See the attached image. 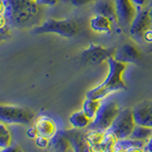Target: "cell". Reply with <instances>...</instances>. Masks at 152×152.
Listing matches in <instances>:
<instances>
[{"label": "cell", "instance_id": "obj_17", "mask_svg": "<svg viewBox=\"0 0 152 152\" xmlns=\"http://www.w3.org/2000/svg\"><path fill=\"white\" fill-rule=\"evenodd\" d=\"M69 122L72 128L76 129H84V128H88V126L91 123V120L86 115V113L83 110L75 111L70 114L69 118Z\"/></svg>", "mask_w": 152, "mask_h": 152}, {"label": "cell", "instance_id": "obj_28", "mask_svg": "<svg viewBox=\"0 0 152 152\" xmlns=\"http://www.w3.org/2000/svg\"><path fill=\"white\" fill-rule=\"evenodd\" d=\"M1 152H22V151L20 150V148H19L17 145H11L8 147H5V148L1 149Z\"/></svg>", "mask_w": 152, "mask_h": 152}, {"label": "cell", "instance_id": "obj_9", "mask_svg": "<svg viewBox=\"0 0 152 152\" xmlns=\"http://www.w3.org/2000/svg\"><path fill=\"white\" fill-rule=\"evenodd\" d=\"M151 28L150 18H149V12L147 10H140L137 11L136 15L131 22L128 31L132 37L139 40L142 39L145 32Z\"/></svg>", "mask_w": 152, "mask_h": 152}, {"label": "cell", "instance_id": "obj_27", "mask_svg": "<svg viewBox=\"0 0 152 152\" xmlns=\"http://www.w3.org/2000/svg\"><path fill=\"white\" fill-rule=\"evenodd\" d=\"M38 5H47V6H53L58 0H34Z\"/></svg>", "mask_w": 152, "mask_h": 152}, {"label": "cell", "instance_id": "obj_16", "mask_svg": "<svg viewBox=\"0 0 152 152\" xmlns=\"http://www.w3.org/2000/svg\"><path fill=\"white\" fill-rule=\"evenodd\" d=\"M95 12L96 14H100V15L106 16L108 19L114 23L117 24V15H116V11H115V6H114V2L109 1V0H101L95 5Z\"/></svg>", "mask_w": 152, "mask_h": 152}, {"label": "cell", "instance_id": "obj_11", "mask_svg": "<svg viewBox=\"0 0 152 152\" xmlns=\"http://www.w3.org/2000/svg\"><path fill=\"white\" fill-rule=\"evenodd\" d=\"M140 51L133 45L126 43L116 50L114 59L125 64H136L140 60Z\"/></svg>", "mask_w": 152, "mask_h": 152}, {"label": "cell", "instance_id": "obj_1", "mask_svg": "<svg viewBox=\"0 0 152 152\" xmlns=\"http://www.w3.org/2000/svg\"><path fill=\"white\" fill-rule=\"evenodd\" d=\"M1 14L10 26L28 28L37 22L39 5L34 0H1Z\"/></svg>", "mask_w": 152, "mask_h": 152}, {"label": "cell", "instance_id": "obj_12", "mask_svg": "<svg viewBox=\"0 0 152 152\" xmlns=\"http://www.w3.org/2000/svg\"><path fill=\"white\" fill-rule=\"evenodd\" d=\"M34 126L37 129L38 135L44 136L49 139H51L58 131L55 122L48 116L38 117L34 124Z\"/></svg>", "mask_w": 152, "mask_h": 152}, {"label": "cell", "instance_id": "obj_10", "mask_svg": "<svg viewBox=\"0 0 152 152\" xmlns=\"http://www.w3.org/2000/svg\"><path fill=\"white\" fill-rule=\"evenodd\" d=\"M136 125L152 128V100H145L132 107Z\"/></svg>", "mask_w": 152, "mask_h": 152}, {"label": "cell", "instance_id": "obj_23", "mask_svg": "<svg viewBox=\"0 0 152 152\" xmlns=\"http://www.w3.org/2000/svg\"><path fill=\"white\" fill-rule=\"evenodd\" d=\"M130 1L133 4V6L135 7L136 11H140V10L144 9L145 5L147 3L148 0H130Z\"/></svg>", "mask_w": 152, "mask_h": 152}, {"label": "cell", "instance_id": "obj_24", "mask_svg": "<svg viewBox=\"0 0 152 152\" xmlns=\"http://www.w3.org/2000/svg\"><path fill=\"white\" fill-rule=\"evenodd\" d=\"M89 150L90 152H104V147L102 145V142H98V144L89 145Z\"/></svg>", "mask_w": 152, "mask_h": 152}, {"label": "cell", "instance_id": "obj_8", "mask_svg": "<svg viewBox=\"0 0 152 152\" xmlns=\"http://www.w3.org/2000/svg\"><path fill=\"white\" fill-rule=\"evenodd\" d=\"M119 26L129 28L136 15V9L130 0H113Z\"/></svg>", "mask_w": 152, "mask_h": 152}, {"label": "cell", "instance_id": "obj_14", "mask_svg": "<svg viewBox=\"0 0 152 152\" xmlns=\"http://www.w3.org/2000/svg\"><path fill=\"white\" fill-rule=\"evenodd\" d=\"M55 152H73L72 145L66 136L64 130H58L50 139V144Z\"/></svg>", "mask_w": 152, "mask_h": 152}, {"label": "cell", "instance_id": "obj_18", "mask_svg": "<svg viewBox=\"0 0 152 152\" xmlns=\"http://www.w3.org/2000/svg\"><path fill=\"white\" fill-rule=\"evenodd\" d=\"M100 106H101V100L86 97L85 101L83 103L82 110L86 113V115H87L90 120L92 121L95 117V115H96Z\"/></svg>", "mask_w": 152, "mask_h": 152}, {"label": "cell", "instance_id": "obj_33", "mask_svg": "<svg viewBox=\"0 0 152 152\" xmlns=\"http://www.w3.org/2000/svg\"><path fill=\"white\" fill-rule=\"evenodd\" d=\"M151 139H152V135H151Z\"/></svg>", "mask_w": 152, "mask_h": 152}, {"label": "cell", "instance_id": "obj_4", "mask_svg": "<svg viewBox=\"0 0 152 152\" xmlns=\"http://www.w3.org/2000/svg\"><path fill=\"white\" fill-rule=\"evenodd\" d=\"M35 33H53L62 37L71 38L78 32V26L70 19H55L50 18L43 22L40 26L35 28Z\"/></svg>", "mask_w": 152, "mask_h": 152}, {"label": "cell", "instance_id": "obj_20", "mask_svg": "<svg viewBox=\"0 0 152 152\" xmlns=\"http://www.w3.org/2000/svg\"><path fill=\"white\" fill-rule=\"evenodd\" d=\"M12 145V135L10 133L7 125L4 123L0 124V148L3 149Z\"/></svg>", "mask_w": 152, "mask_h": 152}, {"label": "cell", "instance_id": "obj_5", "mask_svg": "<svg viewBox=\"0 0 152 152\" xmlns=\"http://www.w3.org/2000/svg\"><path fill=\"white\" fill-rule=\"evenodd\" d=\"M34 118V113L22 107L1 104L0 121L6 125H28Z\"/></svg>", "mask_w": 152, "mask_h": 152}, {"label": "cell", "instance_id": "obj_6", "mask_svg": "<svg viewBox=\"0 0 152 152\" xmlns=\"http://www.w3.org/2000/svg\"><path fill=\"white\" fill-rule=\"evenodd\" d=\"M135 126L132 108H125L119 112L108 131L112 132L117 139H125L130 137Z\"/></svg>", "mask_w": 152, "mask_h": 152}, {"label": "cell", "instance_id": "obj_26", "mask_svg": "<svg viewBox=\"0 0 152 152\" xmlns=\"http://www.w3.org/2000/svg\"><path fill=\"white\" fill-rule=\"evenodd\" d=\"M26 134H27V136L30 138V139H36V137L38 136V132H37V129L35 128V126H31V127H30L27 130V132H26Z\"/></svg>", "mask_w": 152, "mask_h": 152}, {"label": "cell", "instance_id": "obj_13", "mask_svg": "<svg viewBox=\"0 0 152 152\" xmlns=\"http://www.w3.org/2000/svg\"><path fill=\"white\" fill-rule=\"evenodd\" d=\"M90 28L91 30L97 33H110L113 28V22L106 16L100 15V14H95L93 17L90 19Z\"/></svg>", "mask_w": 152, "mask_h": 152}, {"label": "cell", "instance_id": "obj_31", "mask_svg": "<svg viewBox=\"0 0 152 152\" xmlns=\"http://www.w3.org/2000/svg\"><path fill=\"white\" fill-rule=\"evenodd\" d=\"M129 152H145L144 148H136V149H133Z\"/></svg>", "mask_w": 152, "mask_h": 152}, {"label": "cell", "instance_id": "obj_25", "mask_svg": "<svg viewBox=\"0 0 152 152\" xmlns=\"http://www.w3.org/2000/svg\"><path fill=\"white\" fill-rule=\"evenodd\" d=\"M70 4H72L74 7H82L84 5H87L90 3L92 0H66Z\"/></svg>", "mask_w": 152, "mask_h": 152}, {"label": "cell", "instance_id": "obj_19", "mask_svg": "<svg viewBox=\"0 0 152 152\" xmlns=\"http://www.w3.org/2000/svg\"><path fill=\"white\" fill-rule=\"evenodd\" d=\"M151 135H152V128L151 127L136 125L134 129H133V131L131 133L130 138L147 142L151 138Z\"/></svg>", "mask_w": 152, "mask_h": 152}, {"label": "cell", "instance_id": "obj_30", "mask_svg": "<svg viewBox=\"0 0 152 152\" xmlns=\"http://www.w3.org/2000/svg\"><path fill=\"white\" fill-rule=\"evenodd\" d=\"M145 152H152V139H150L145 142V145L144 147Z\"/></svg>", "mask_w": 152, "mask_h": 152}, {"label": "cell", "instance_id": "obj_3", "mask_svg": "<svg viewBox=\"0 0 152 152\" xmlns=\"http://www.w3.org/2000/svg\"><path fill=\"white\" fill-rule=\"evenodd\" d=\"M120 111L121 109L118 104L113 100H107L101 103V106L88 129H95L102 132L107 131Z\"/></svg>", "mask_w": 152, "mask_h": 152}, {"label": "cell", "instance_id": "obj_15", "mask_svg": "<svg viewBox=\"0 0 152 152\" xmlns=\"http://www.w3.org/2000/svg\"><path fill=\"white\" fill-rule=\"evenodd\" d=\"M145 141L132 139L128 137L125 139H118L113 146V150L117 152H129L136 148H144L145 145Z\"/></svg>", "mask_w": 152, "mask_h": 152}, {"label": "cell", "instance_id": "obj_22", "mask_svg": "<svg viewBox=\"0 0 152 152\" xmlns=\"http://www.w3.org/2000/svg\"><path fill=\"white\" fill-rule=\"evenodd\" d=\"M50 144V139L46 138L44 136L38 135L35 139V145L38 147H40V148H46V147L49 146Z\"/></svg>", "mask_w": 152, "mask_h": 152}, {"label": "cell", "instance_id": "obj_21", "mask_svg": "<svg viewBox=\"0 0 152 152\" xmlns=\"http://www.w3.org/2000/svg\"><path fill=\"white\" fill-rule=\"evenodd\" d=\"M104 135V132L95 130V129H88L87 132L84 133V138L87 141L88 145L98 144L101 142Z\"/></svg>", "mask_w": 152, "mask_h": 152}, {"label": "cell", "instance_id": "obj_32", "mask_svg": "<svg viewBox=\"0 0 152 152\" xmlns=\"http://www.w3.org/2000/svg\"><path fill=\"white\" fill-rule=\"evenodd\" d=\"M149 18H150V24H151V28H152V8L149 10Z\"/></svg>", "mask_w": 152, "mask_h": 152}, {"label": "cell", "instance_id": "obj_2", "mask_svg": "<svg viewBox=\"0 0 152 152\" xmlns=\"http://www.w3.org/2000/svg\"><path fill=\"white\" fill-rule=\"evenodd\" d=\"M107 64L108 66V72L106 79L100 85L87 91V98L103 100L113 92L126 89V84L123 78V75L127 64L117 61L114 59V57L109 58L107 61Z\"/></svg>", "mask_w": 152, "mask_h": 152}, {"label": "cell", "instance_id": "obj_29", "mask_svg": "<svg viewBox=\"0 0 152 152\" xmlns=\"http://www.w3.org/2000/svg\"><path fill=\"white\" fill-rule=\"evenodd\" d=\"M142 39H144L146 43H149V44H151V43H152V28H148V30L145 32Z\"/></svg>", "mask_w": 152, "mask_h": 152}, {"label": "cell", "instance_id": "obj_7", "mask_svg": "<svg viewBox=\"0 0 152 152\" xmlns=\"http://www.w3.org/2000/svg\"><path fill=\"white\" fill-rule=\"evenodd\" d=\"M115 52L116 50L113 48H107L97 44H90L87 49L82 51L81 57L86 63L98 65L107 62L111 57H114Z\"/></svg>", "mask_w": 152, "mask_h": 152}]
</instances>
